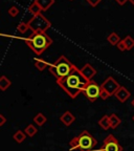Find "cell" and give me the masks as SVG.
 Returning a JSON list of instances; mask_svg holds the SVG:
<instances>
[{"label": "cell", "mask_w": 134, "mask_h": 151, "mask_svg": "<svg viewBox=\"0 0 134 151\" xmlns=\"http://www.w3.org/2000/svg\"><path fill=\"white\" fill-rule=\"evenodd\" d=\"M88 82L89 80L85 78L80 69L75 67L67 77L58 81L57 83L71 99H75L80 93H83Z\"/></svg>", "instance_id": "obj_1"}, {"label": "cell", "mask_w": 134, "mask_h": 151, "mask_svg": "<svg viewBox=\"0 0 134 151\" xmlns=\"http://www.w3.org/2000/svg\"><path fill=\"white\" fill-rule=\"evenodd\" d=\"M25 42L36 55L40 56L52 45V39L45 32H34L29 37L26 38Z\"/></svg>", "instance_id": "obj_2"}, {"label": "cell", "mask_w": 134, "mask_h": 151, "mask_svg": "<svg viewBox=\"0 0 134 151\" xmlns=\"http://www.w3.org/2000/svg\"><path fill=\"white\" fill-rule=\"evenodd\" d=\"M97 141L87 130L82 131L78 137H75L69 142V147L71 150L79 149L81 151H91L97 147Z\"/></svg>", "instance_id": "obj_3"}, {"label": "cell", "mask_w": 134, "mask_h": 151, "mask_svg": "<svg viewBox=\"0 0 134 151\" xmlns=\"http://www.w3.org/2000/svg\"><path fill=\"white\" fill-rule=\"evenodd\" d=\"M75 66L69 61L65 56H61L59 59H57L56 62L50 64L48 69L49 73L57 79V82L69 75L73 70Z\"/></svg>", "instance_id": "obj_4"}, {"label": "cell", "mask_w": 134, "mask_h": 151, "mask_svg": "<svg viewBox=\"0 0 134 151\" xmlns=\"http://www.w3.org/2000/svg\"><path fill=\"white\" fill-rule=\"evenodd\" d=\"M28 25L33 32H45L50 27V22L43 15L39 14L33 16V18L28 21Z\"/></svg>", "instance_id": "obj_5"}, {"label": "cell", "mask_w": 134, "mask_h": 151, "mask_svg": "<svg viewBox=\"0 0 134 151\" xmlns=\"http://www.w3.org/2000/svg\"><path fill=\"white\" fill-rule=\"evenodd\" d=\"M101 92H102V86H100L97 82L90 80L89 82H88L86 88L84 89V91H83V93H84V96L87 98L90 102L93 103V102H95L100 98Z\"/></svg>", "instance_id": "obj_6"}, {"label": "cell", "mask_w": 134, "mask_h": 151, "mask_svg": "<svg viewBox=\"0 0 134 151\" xmlns=\"http://www.w3.org/2000/svg\"><path fill=\"white\" fill-rule=\"evenodd\" d=\"M100 151H123V147L113 134H109L104 139Z\"/></svg>", "instance_id": "obj_7"}, {"label": "cell", "mask_w": 134, "mask_h": 151, "mask_svg": "<svg viewBox=\"0 0 134 151\" xmlns=\"http://www.w3.org/2000/svg\"><path fill=\"white\" fill-rule=\"evenodd\" d=\"M101 86H102V88H103L104 90H106L110 96H114L115 92L118 90V88L120 87V85L118 84V83L113 79V77H111V76L108 77L106 80L102 83Z\"/></svg>", "instance_id": "obj_8"}, {"label": "cell", "mask_w": 134, "mask_h": 151, "mask_svg": "<svg viewBox=\"0 0 134 151\" xmlns=\"http://www.w3.org/2000/svg\"><path fill=\"white\" fill-rule=\"evenodd\" d=\"M114 97H115L116 99H118V101H120V103H125V102L131 97V92H130L126 87L120 86V87L118 88V91L115 92Z\"/></svg>", "instance_id": "obj_9"}, {"label": "cell", "mask_w": 134, "mask_h": 151, "mask_svg": "<svg viewBox=\"0 0 134 151\" xmlns=\"http://www.w3.org/2000/svg\"><path fill=\"white\" fill-rule=\"evenodd\" d=\"M80 70H81V73H83V76H84L85 78L87 79V80H89V81L92 80V78L97 75V70H95V68H94V67H92L89 63L85 64V65L83 66Z\"/></svg>", "instance_id": "obj_10"}, {"label": "cell", "mask_w": 134, "mask_h": 151, "mask_svg": "<svg viewBox=\"0 0 134 151\" xmlns=\"http://www.w3.org/2000/svg\"><path fill=\"white\" fill-rule=\"evenodd\" d=\"M60 121H61V123L63 124V125H65V126L68 127V126H70L71 124L75 121V116H73L70 111L67 110V111H65L61 116H60Z\"/></svg>", "instance_id": "obj_11"}, {"label": "cell", "mask_w": 134, "mask_h": 151, "mask_svg": "<svg viewBox=\"0 0 134 151\" xmlns=\"http://www.w3.org/2000/svg\"><path fill=\"white\" fill-rule=\"evenodd\" d=\"M109 121H110L111 129H116V128L122 124V120H120V118L116 114V113H112V114H110Z\"/></svg>", "instance_id": "obj_12"}, {"label": "cell", "mask_w": 134, "mask_h": 151, "mask_svg": "<svg viewBox=\"0 0 134 151\" xmlns=\"http://www.w3.org/2000/svg\"><path fill=\"white\" fill-rule=\"evenodd\" d=\"M109 118H110V116H107V114H105V116H102V118L99 120V122H97V123H99V126L103 130H109V128H111Z\"/></svg>", "instance_id": "obj_13"}, {"label": "cell", "mask_w": 134, "mask_h": 151, "mask_svg": "<svg viewBox=\"0 0 134 151\" xmlns=\"http://www.w3.org/2000/svg\"><path fill=\"white\" fill-rule=\"evenodd\" d=\"M13 139H14V141L16 142V143L21 144V143H23V142L25 141L26 133L24 131H22V130H17L14 134H13Z\"/></svg>", "instance_id": "obj_14"}, {"label": "cell", "mask_w": 134, "mask_h": 151, "mask_svg": "<svg viewBox=\"0 0 134 151\" xmlns=\"http://www.w3.org/2000/svg\"><path fill=\"white\" fill-rule=\"evenodd\" d=\"M46 122H47V118L42 112L37 113L35 116V118H34V123L38 126H43Z\"/></svg>", "instance_id": "obj_15"}, {"label": "cell", "mask_w": 134, "mask_h": 151, "mask_svg": "<svg viewBox=\"0 0 134 151\" xmlns=\"http://www.w3.org/2000/svg\"><path fill=\"white\" fill-rule=\"evenodd\" d=\"M36 2L40 5L42 11H47L54 3V0H36Z\"/></svg>", "instance_id": "obj_16"}, {"label": "cell", "mask_w": 134, "mask_h": 151, "mask_svg": "<svg viewBox=\"0 0 134 151\" xmlns=\"http://www.w3.org/2000/svg\"><path fill=\"white\" fill-rule=\"evenodd\" d=\"M11 85H12L11 80H9L5 76H1V78H0V89L2 91H5Z\"/></svg>", "instance_id": "obj_17"}, {"label": "cell", "mask_w": 134, "mask_h": 151, "mask_svg": "<svg viewBox=\"0 0 134 151\" xmlns=\"http://www.w3.org/2000/svg\"><path fill=\"white\" fill-rule=\"evenodd\" d=\"M107 40H108V42L110 43L111 45H118V42L120 41V38L116 33H111L110 35L107 37Z\"/></svg>", "instance_id": "obj_18"}, {"label": "cell", "mask_w": 134, "mask_h": 151, "mask_svg": "<svg viewBox=\"0 0 134 151\" xmlns=\"http://www.w3.org/2000/svg\"><path fill=\"white\" fill-rule=\"evenodd\" d=\"M24 132L26 133V135H27V137H33L34 135L37 134L38 129L36 128V126L33 125V124H29V125L26 126V128H25V130H24Z\"/></svg>", "instance_id": "obj_19"}, {"label": "cell", "mask_w": 134, "mask_h": 151, "mask_svg": "<svg viewBox=\"0 0 134 151\" xmlns=\"http://www.w3.org/2000/svg\"><path fill=\"white\" fill-rule=\"evenodd\" d=\"M29 12L33 14V16H36V15H39L41 14V12H42V9L40 7V5L38 4L37 2H34L33 4L29 6Z\"/></svg>", "instance_id": "obj_20"}, {"label": "cell", "mask_w": 134, "mask_h": 151, "mask_svg": "<svg viewBox=\"0 0 134 151\" xmlns=\"http://www.w3.org/2000/svg\"><path fill=\"white\" fill-rule=\"evenodd\" d=\"M35 66L37 67V69L42 71V70H44L46 67H48V63L42 59H37L35 61Z\"/></svg>", "instance_id": "obj_21"}, {"label": "cell", "mask_w": 134, "mask_h": 151, "mask_svg": "<svg viewBox=\"0 0 134 151\" xmlns=\"http://www.w3.org/2000/svg\"><path fill=\"white\" fill-rule=\"evenodd\" d=\"M124 42H125L128 50H132V48L134 47V39L131 37V36H127V37L124 39Z\"/></svg>", "instance_id": "obj_22"}, {"label": "cell", "mask_w": 134, "mask_h": 151, "mask_svg": "<svg viewBox=\"0 0 134 151\" xmlns=\"http://www.w3.org/2000/svg\"><path fill=\"white\" fill-rule=\"evenodd\" d=\"M17 28L21 34H25L29 29V25H28V23H25V22H20L18 24V26H17Z\"/></svg>", "instance_id": "obj_23"}, {"label": "cell", "mask_w": 134, "mask_h": 151, "mask_svg": "<svg viewBox=\"0 0 134 151\" xmlns=\"http://www.w3.org/2000/svg\"><path fill=\"white\" fill-rule=\"evenodd\" d=\"M19 14V9L17 6H12L11 9H9V15L12 17H16L17 15Z\"/></svg>", "instance_id": "obj_24"}, {"label": "cell", "mask_w": 134, "mask_h": 151, "mask_svg": "<svg viewBox=\"0 0 134 151\" xmlns=\"http://www.w3.org/2000/svg\"><path fill=\"white\" fill-rule=\"evenodd\" d=\"M116 46H118V48L120 50V52H125V50H127V46H126L125 42H124V40L120 41V42H118V44L116 45Z\"/></svg>", "instance_id": "obj_25"}, {"label": "cell", "mask_w": 134, "mask_h": 151, "mask_svg": "<svg viewBox=\"0 0 134 151\" xmlns=\"http://www.w3.org/2000/svg\"><path fill=\"white\" fill-rule=\"evenodd\" d=\"M110 97H111L110 94H109L108 92L106 91V90H104L103 88H102V92H101V96H100V98H101L102 100H104V101H105V100H107L108 98H110Z\"/></svg>", "instance_id": "obj_26"}, {"label": "cell", "mask_w": 134, "mask_h": 151, "mask_svg": "<svg viewBox=\"0 0 134 151\" xmlns=\"http://www.w3.org/2000/svg\"><path fill=\"white\" fill-rule=\"evenodd\" d=\"M86 1H87L88 3H89L90 5H91V6H97V4H99L100 2H101L102 0H86Z\"/></svg>", "instance_id": "obj_27"}, {"label": "cell", "mask_w": 134, "mask_h": 151, "mask_svg": "<svg viewBox=\"0 0 134 151\" xmlns=\"http://www.w3.org/2000/svg\"><path fill=\"white\" fill-rule=\"evenodd\" d=\"M6 123V118L3 114H0V126H3Z\"/></svg>", "instance_id": "obj_28"}, {"label": "cell", "mask_w": 134, "mask_h": 151, "mask_svg": "<svg viewBox=\"0 0 134 151\" xmlns=\"http://www.w3.org/2000/svg\"><path fill=\"white\" fill-rule=\"evenodd\" d=\"M129 1H130V2H131V3H132V4H133V5H134V0H129Z\"/></svg>", "instance_id": "obj_29"}, {"label": "cell", "mask_w": 134, "mask_h": 151, "mask_svg": "<svg viewBox=\"0 0 134 151\" xmlns=\"http://www.w3.org/2000/svg\"><path fill=\"white\" fill-rule=\"evenodd\" d=\"M131 105H132V106H133V107H134V100H133V101H132V102H131Z\"/></svg>", "instance_id": "obj_30"}, {"label": "cell", "mask_w": 134, "mask_h": 151, "mask_svg": "<svg viewBox=\"0 0 134 151\" xmlns=\"http://www.w3.org/2000/svg\"><path fill=\"white\" fill-rule=\"evenodd\" d=\"M132 120H133V121H134V116H132Z\"/></svg>", "instance_id": "obj_31"}]
</instances>
